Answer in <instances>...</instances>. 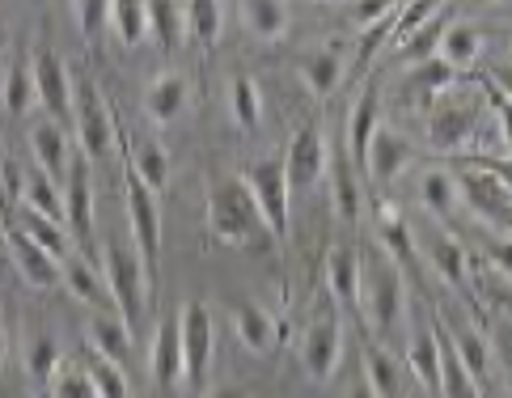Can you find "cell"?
Returning <instances> with one entry per match:
<instances>
[{
    "label": "cell",
    "instance_id": "ee69618b",
    "mask_svg": "<svg viewBox=\"0 0 512 398\" xmlns=\"http://www.w3.org/2000/svg\"><path fill=\"white\" fill-rule=\"evenodd\" d=\"M229 106H233L237 128H259V119H263V94H259V85H254L250 77H233Z\"/></svg>",
    "mask_w": 512,
    "mask_h": 398
},
{
    "label": "cell",
    "instance_id": "680465c9",
    "mask_svg": "<svg viewBox=\"0 0 512 398\" xmlns=\"http://www.w3.org/2000/svg\"><path fill=\"white\" fill-rule=\"evenodd\" d=\"M208 398H246L242 390H216V394H208Z\"/></svg>",
    "mask_w": 512,
    "mask_h": 398
},
{
    "label": "cell",
    "instance_id": "6125c7cd",
    "mask_svg": "<svg viewBox=\"0 0 512 398\" xmlns=\"http://www.w3.org/2000/svg\"><path fill=\"white\" fill-rule=\"evenodd\" d=\"M474 5H491V0H474Z\"/></svg>",
    "mask_w": 512,
    "mask_h": 398
},
{
    "label": "cell",
    "instance_id": "7bdbcfd3",
    "mask_svg": "<svg viewBox=\"0 0 512 398\" xmlns=\"http://www.w3.org/2000/svg\"><path fill=\"white\" fill-rule=\"evenodd\" d=\"M445 335H449V343H453L457 360H462V365H466V373H470L474 382L483 386V377H487V343L479 339V331H470V327H457V331H449V327H445Z\"/></svg>",
    "mask_w": 512,
    "mask_h": 398
},
{
    "label": "cell",
    "instance_id": "681fc988",
    "mask_svg": "<svg viewBox=\"0 0 512 398\" xmlns=\"http://www.w3.org/2000/svg\"><path fill=\"white\" fill-rule=\"evenodd\" d=\"M72 9H77V22H81L85 39H94V34L111 22V0H72Z\"/></svg>",
    "mask_w": 512,
    "mask_h": 398
},
{
    "label": "cell",
    "instance_id": "ba28073f",
    "mask_svg": "<svg viewBox=\"0 0 512 398\" xmlns=\"http://www.w3.org/2000/svg\"><path fill=\"white\" fill-rule=\"evenodd\" d=\"M123 195H127V225H132L136 255L144 263H157L161 250V199L153 187H144V178L127 170L123 174Z\"/></svg>",
    "mask_w": 512,
    "mask_h": 398
},
{
    "label": "cell",
    "instance_id": "8992f818",
    "mask_svg": "<svg viewBox=\"0 0 512 398\" xmlns=\"http://www.w3.org/2000/svg\"><path fill=\"white\" fill-rule=\"evenodd\" d=\"M453 178H457V199H462L479 221H487L491 229H500L512 238V191L500 183V178L479 170V166H466Z\"/></svg>",
    "mask_w": 512,
    "mask_h": 398
},
{
    "label": "cell",
    "instance_id": "4fadbf2b",
    "mask_svg": "<svg viewBox=\"0 0 512 398\" xmlns=\"http://www.w3.org/2000/svg\"><path fill=\"white\" fill-rule=\"evenodd\" d=\"M5 246H9L17 276H22L30 288H56V280L64 276V263L56 255H47L43 246H34L22 229H5Z\"/></svg>",
    "mask_w": 512,
    "mask_h": 398
},
{
    "label": "cell",
    "instance_id": "52a82bcc",
    "mask_svg": "<svg viewBox=\"0 0 512 398\" xmlns=\"http://www.w3.org/2000/svg\"><path fill=\"white\" fill-rule=\"evenodd\" d=\"M339 356H343V322L335 314V305L326 301L301 339V365L314 382H331L339 369Z\"/></svg>",
    "mask_w": 512,
    "mask_h": 398
},
{
    "label": "cell",
    "instance_id": "d590c367",
    "mask_svg": "<svg viewBox=\"0 0 512 398\" xmlns=\"http://www.w3.org/2000/svg\"><path fill=\"white\" fill-rule=\"evenodd\" d=\"M419 199H424V208L432 216L449 221V216L457 212V178L445 174V170H428L424 178H419Z\"/></svg>",
    "mask_w": 512,
    "mask_h": 398
},
{
    "label": "cell",
    "instance_id": "d6a6232c",
    "mask_svg": "<svg viewBox=\"0 0 512 398\" xmlns=\"http://www.w3.org/2000/svg\"><path fill=\"white\" fill-rule=\"evenodd\" d=\"M182 17H187L191 39L204 51H216V43H221V0H191Z\"/></svg>",
    "mask_w": 512,
    "mask_h": 398
},
{
    "label": "cell",
    "instance_id": "8fae6325",
    "mask_svg": "<svg viewBox=\"0 0 512 398\" xmlns=\"http://www.w3.org/2000/svg\"><path fill=\"white\" fill-rule=\"evenodd\" d=\"M178 339H182V365H187L191 382H204L208 360L216 348V327H212V310L204 301H187L178 314Z\"/></svg>",
    "mask_w": 512,
    "mask_h": 398
},
{
    "label": "cell",
    "instance_id": "6f0895ef",
    "mask_svg": "<svg viewBox=\"0 0 512 398\" xmlns=\"http://www.w3.org/2000/svg\"><path fill=\"white\" fill-rule=\"evenodd\" d=\"M347 398H377V394L369 390V382H364V386H356V390H352V394H347Z\"/></svg>",
    "mask_w": 512,
    "mask_h": 398
},
{
    "label": "cell",
    "instance_id": "5bb4252c",
    "mask_svg": "<svg viewBox=\"0 0 512 398\" xmlns=\"http://www.w3.org/2000/svg\"><path fill=\"white\" fill-rule=\"evenodd\" d=\"M64 221L72 238L89 242L94 233V187H89V161H72L64 178Z\"/></svg>",
    "mask_w": 512,
    "mask_h": 398
},
{
    "label": "cell",
    "instance_id": "f546056e",
    "mask_svg": "<svg viewBox=\"0 0 512 398\" xmlns=\"http://www.w3.org/2000/svg\"><path fill=\"white\" fill-rule=\"evenodd\" d=\"M479 51H483V39H479V30L466 26V22H453L445 30V39H441V51H436V60H445L449 68H470L474 60H479Z\"/></svg>",
    "mask_w": 512,
    "mask_h": 398
},
{
    "label": "cell",
    "instance_id": "c3c4849f",
    "mask_svg": "<svg viewBox=\"0 0 512 398\" xmlns=\"http://www.w3.org/2000/svg\"><path fill=\"white\" fill-rule=\"evenodd\" d=\"M56 360H60L56 339H34V343H30V352H26V369H30V377L47 382V377H56V369H60Z\"/></svg>",
    "mask_w": 512,
    "mask_h": 398
},
{
    "label": "cell",
    "instance_id": "91938a15",
    "mask_svg": "<svg viewBox=\"0 0 512 398\" xmlns=\"http://www.w3.org/2000/svg\"><path fill=\"white\" fill-rule=\"evenodd\" d=\"M5 348H9V335H5V322H0V360H5Z\"/></svg>",
    "mask_w": 512,
    "mask_h": 398
},
{
    "label": "cell",
    "instance_id": "ac0fdd59",
    "mask_svg": "<svg viewBox=\"0 0 512 398\" xmlns=\"http://www.w3.org/2000/svg\"><path fill=\"white\" fill-rule=\"evenodd\" d=\"M326 288L347 310H360V255L352 246L326 250Z\"/></svg>",
    "mask_w": 512,
    "mask_h": 398
},
{
    "label": "cell",
    "instance_id": "11a10c76",
    "mask_svg": "<svg viewBox=\"0 0 512 398\" xmlns=\"http://www.w3.org/2000/svg\"><path fill=\"white\" fill-rule=\"evenodd\" d=\"M487 259L496 263L504 276H512V238H496V242H487Z\"/></svg>",
    "mask_w": 512,
    "mask_h": 398
},
{
    "label": "cell",
    "instance_id": "1f68e13d",
    "mask_svg": "<svg viewBox=\"0 0 512 398\" xmlns=\"http://www.w3.org/2000/svg\"><path fill=\"white\" fill-rule=\"evenodd\" d=\"M381 250H386V259H394V267H415V242H411V229L402 225V216L394 208H381Z\"/></svg>",
    "mask_w": 512,
    "mask_h": 398
},
{
    "label": "cell",
    "instance_id": "f907efd6",
    "mask_svg": "<svg viewBox=\"0 0 512 398\" xmlns=\"http://www.w3.org/2000/svg\"><path fill=\"white\" fill-rule=\"evenodd\" d=\"M398 13V0H356V9H352V17H356V26H377V22H386V17H394Z\"/></svg>",
    "mask_w": 512,
    "mask_h": 398
},
{
    "label": "cell",
    "instance_id": "7dc6e473",
    "mask_svg": "<svg viewBox=\"0 0 512 398\" xmlns=\"http://www.w3.org/2000/svg\"><path fill=\"white\" fill-rule=\"evenodd\" d=\"M51 398H98V390L81 365H64L56 377H51Z\"/></svg>",
    "mask_w": 512,
    "mask_h": 398
},
{
    "label": "cell",
    "instance_id": "f6af8a7d",
    "mask_svg": "<svg viewBox=\"0 0 512 398\" xmlns=\"http://www.w3.org/2000/svg\"><path fill=\"white\" fill-rule=\"evenodd\" d=\"M369 390L377 394V398H398L402 394V382H398V365H394V356L381 348V343H373L369 348Z\"/></svg>",
    "mask_w": 512,
    "mask_h": 398
},
{
    "label": "cell",
    "instance_id": "b9f144b4",
    "mask_svg": "<svg viewBox=\"0 0 512 398\" xmlns=\"http://www.w3.org/2000/svg\"><path fill=\"white\" fill-rule=\"evenodd\" d=\"M64 284L72 288V297L85 301V305H111L106 301L111 297L106 280H98L94 271H89V263H81V259H64Z\"/></svg>",
    "mask_w": 512,
    "mask_h": 398
},
{
    "label": "cell",
    "instance_id": "2e32d148",
    "mask_svg": "<svg viewBox=\"0 0 512 398\" xmlns=\"http://www.w3.org/2000/svg\"><path fill=\"white\" fill-rule=\"evenodd\" d=\"M149 365H153V382L166 386V390H174L182 377H187V365H182V339H178V318H161L157 322Z\"/></svg>",
    "mask_w": 512,
    "mask_h": 398
},
{
    "label": "cell",
    "instance_id": "6da1fadb",
    "mask_svg": "<svg viewBox=\"0 0 512 398\" xmlns=\"http://www.w3.org/2000/svg\"><path fill=\"white\" fill-rule=\"evenodd\" d=\"M208 229L221 246H250L259 242V233H267V221L259 204H254L250 187L237 178H225L208 191Z\"/></svg>",
    "mask_w": 512,
    "mask_h": 398
},
{
    "label": "cell",
    "instance_id": "4dcf8cb0",
    "mask_svg": "<svg viewBox=\"0 0 512 398\" xmlns=\"http://www.w3.org/2000/svg\"><path fill=\"white\" fill-rule=\"evenodd\" d=\"M22 208L39 212V216H51V221H64V191L56 187V178H47L43 170H34L26 178V187H22Z\"/></svg>",
    "mask_w": 512,
    "mask_h": 398
},
{
    "label": "cell",
    "instance_id": "5b68a950",
    "mask_svg": "<svg viewBox=\"0 0 512 398\" xmlns=\"http://www.w3.org/2000/svg\"><path fill=\"white\" fill-rule=\"evenodd\" d=\"M242 183L250 187L254 204H259L271 238H288V212H292V187L284 161H259V166L242 170Z\"/></svg>",
    "mask_w": 512,
    "mask_h": 398
},
{
    "label": "cell",
    "instance_id": "ffe728a7",
    "mask_svg": "<svg viewBox=\"0 0 512 398\" xmlns=\"http://www.w3.org/2000/svg\"><path fill=\"white\" fill-rule=\"evenodd\" d=\"M326 174H331V199H335L339 221L356 225L360 221V208H364L360 183H356V161L347 157V153H331V161H326Z\"/></svg>",
    "mask_w": 512,
    "mask_h": 398
},
{
    "label": "cell",
    "instance_id": "bcb514c9",
    "mask_svg": "<svg viewBox=\"0 0 512 398\" xmlns=\"http://www.w3.org/2000/svg\"><path fill=\"white\" fill-rule=\"evenodd\" d=\"M441 13H445V0H407L402 13H394V47L402 39H411L415 30H424L432 17H441Z\"/></svg>",
    "mask_w": 512,
    "mask_h": 398
},
{
    "label": "cell",
    "instance_id": "83f0119b",
    "mask_svg": "<svg viewBox=\"0 0 512 398\" xmlns=\"http://www.w3.org/2000/svg\"><path fill=\"white\" fill-rule=\"evenodd\" d=\"M0 102H5L9 115H26L34 102H39V85H34V64L17 60L9 64L5 81H0Z\"/></svg>",
    "mask_w": 512,
    "mask_h": 398
},
{
    "label": "cell",
    "instance_id": "4316f807",
    "mask_svg": "<svg viewBox=\"0 0 512 398\" xmlns=\"http://www.w3.org/2000/svg\"><path fill=\"white\" fill-rule=\"evenodd\" d=\"M17 229H22L34 246H43L47 255H56L60 263L68 259V225L64 221H51V216H39V212L22 208L17 212Z\"/></svg>",
    "mask_w": 512,
    "mask_h": 398
},
{
    "label": "cell",
    "instance_id": "60d3db41",
    "mask_svg": "<svg viewBox=\"0 0 512 398\" xmlns=\"http://www.w3.org/2000/svg\"><path fill=\"white\" fill-rule=\"evenodd\" d=\"M424 250H428V263L436 267V276H441L445 284H453V288L466 284V255L453 238H428Z\"/></svg>",
    "mask_w": 512,
    "mask_h": 398
},
{
    "label": "cell",
    "instance_id": "3957f363",
    "mask_svg": "<svg viewBox=\"0 0 512 398\" xmlns=\"http://www.w3.org/2000/svg\"><path fill=\"white\" fill-rule=\"evenodd\" d=\"M360 301L369 310L373 331L394 335V327L402 322V271L394 267V259H360Z\"/></svg>",
    "mask_w": 512,
    "mask_h": 398
},
{
    "label": "cell",
    "instance_id": "7402d4cb",
    "mask_svg": "<svg viewBox=\"0 0 512 398\" xmlns=\"http://www.w3.org/2000/svg\"><path fill=\"white\" fill-rule=\"evenodd\" d=\"M30 144H34V161H39V170L47 174V178H68V166H72V157H68V140H64V132H60V123L56 119H47V123H39L34 128V136H30Z\"/></svg>",
    "mask_w": 512,
    "mask_h": 398
},
{
    "label": "cell",
    "instance_id": "7c38bea8",
    "mask_svg": "<svg viewBox=\"0 0 512 398\" xmlns=\"http://www.w3.org/2000/svg\"><path fill=\"white\" fill-rule=\"evenodd\" d=\"M34 85H39V106L51 119L56 123L72 119V89L77 85H72L68 68L56 51H39V56H34Z\"/></svg>",
    "mask_w": 512,
    "mask_h": 398
},
{
    "label": "cell",
    "instance_id": "9f6ffc18",
    "mask_svg": "<svg viewBox=\"0 0 512 398\" xmlns=\"http://www.w3.org/2000/svg\"><path fill=\"white\" fill-rule=\"evenodd\" d=\"M491 85H496L500 89V94L512 102V64H496V68H491V77H487Z\"/></svg>",
    "mask_w": 512,
    "mask_h": 398
},
{
    "label": "cell",
    "instance_id": "816d5d0a",
    "mask_svg": "<svg viewBox=\"0 0 512 398\" xmlns=\"http://www.w3.org/2000/svg\"><path fill=\"white\" fill-rule=\"evenodd\" d=\"M390 39H394V17H386V22H377V26L364 30V39H360V51H356V56H360V60H373V56H377V47H381V43H390Z\"/></svg>",
    "mask_w": 512,
    "mask_h": 398
},
{
    "label": "cell",
    "instance_id": "e575fe53",
    "mask_svg": "<svg viewBox=\"0 0 512 398\" xmlns=\"http://www.w3.org/2000/svg\"><path fill=\"white\" fill-rule=\"evenodd\" d=\"M127 170L140 174L144 187H153L161 195V191H166V183H170V153L161 149L157 140H144L140 149L132 153V161H127Z\"/></svg>",
    "mask_w": 512,
    "mask_h": 398
},
{
    "label": "cell",
    "instance_id": "db71d44e",
    "mask_svg": "<svg viewBox=\"0 0 512 398\" xmlns=\"http://www.w3.org/2000/svg\"><path fill=\"white\" fill-rule=\"evenodd\" d=\"M470 166H479V170H487V174H496L500 183L512 191V157H474Z\"/></svg>",
    "mask_w": 512,
    "mask_h": 398
},
{
    "label": "cell",
    "instance_id": "f35d334b",
    "mask_svg": "<svg viewBox=\"0 0 512 398\" xmlns=\"http://www.w3.org/2000/svg\"><path fill=\"white\" fill-rule=\"evenodd\" d=\"M407 365H411V373H415L428 390L441 386V343H436V331L415 335V339H411V348H407Z\"/></svg>",
    "mask_w": 512,
    "mask_h": 398
},
{
    "label": "cell",
    "instance_id": "836d02e7",
    "mask_svg": "<svg viewBox=\"0 0 512 398\" xmlns=\"http://www.w3.org/2000/svg\"><path fill=\"white\" fill-rule=\"evenodd\" d=\"M445 30H449V22L445 17H432V22L424 26V30H415L411 39H402L398 47H394V56L402 60V64H428V60H436V51H441V39H445Z\"/></svg>",
    "mask_w": 512,
    "mask_h": 398
},
{
    "label": "cell",
    "instance_id": "484cf974",
    "mask_svg": "<svg viewBox=\"0 0 512 398\" xmlns=\"http://www.w3.org/2000/svg\"><path fill=\"white\" fill-rule=\"evenodd\" d=\"M89 348L102 352L106 360H115V365H123L127 356H132V331L123 327L119 318H106V314H89Z\"/></svg>",
    "mask_w": 512,
    "mask_h": 398
},
{
    "label": "cell",
    "instance_id": "277c9868",
    "mask_svg": "<svg viewBox=\"0 0 512 398\" xmlns=\"http://www.w3.org/2000/svg\"><path fill=\"white\" fill-rule=\"evenodd\" d=\"M72 132H77L85 161H106L115 153V119L94 81H81L72 89Z\"/></svg>",
    "mask_w": 512,
    "mask_h": 398
},
{
    "label": "cell",
    "instance_id": "9c48e42d",
    "mask_svg": "<svg viewBox=\"0 0 512 398\" xmlns=\"http://www.w3.org/2000/svg\"><path fill=\"white\" fill-rule=\"evenodd\" d=\"M479 136V106L470 98H453V102H436L428 115V144L436 153H462L466 144Z\"/></svg>",
    "mask_w": 512,
    "mask_h": 398
},
{
    "label": "cell",
    "instance_id": "30bf717a",
    "mask_svg": "<svg viewBox=\"0 0 512 398\" xmlns=\"http://www.w3.org/2000/svg\"><path fill=\"white\" fill-rule=\"evenodd\" d=\"M326 161H331V144H326L318 123H305V128L292 136L288 153H284V170H288V187L292 191H309L326 178Z\"/></svg>",
    "mask_w": 512,
    "mask_h": 398
},
{
    "label": "cell",
    "instance_id": "cb8c5ba5",
    "mask_svg": "<svg viewBox=\"0 0 512 398\" xmlns=\"http://www.w3.org/2000/svg\"><path fill=\"white\" fill-rule=\"evenodd\" d=\"M233 331H237V339H242V348L254 352V356L276 348V322H271V314L263 310V305H237Z\"/></svg>",
    "mask_w": 512,
    "mask_h": 398
},
{
    "label": "cell",
    "instance_id": "f1b7e54d",
    "mask_svg": "<svg viewBox=\"0 0 512 398\" xmlns=\"http://www.w3.org/2000/svg\"><path fill=\"white\" fill-rule=\"evenodd\" d=\"M111 26L123 47H140L149 39V0H111Z\"/></svg>",
    "mask_w": 512,
    "mask_h": 398
},
{
    "label": "cell",
    "instance_id": "74e56055",
    "mask_svg": "<svg viewBox=\"0 0 512 398\" xmlns=\"http://www.w3.org/2000/svg\"><path fill=\"white\" fill-rule=\"evenodd\" d=\"M343 77V60L335 56V51H314V56H305L301 60V81L309 85V94H335V85Z\"/></svg>",
    "mask_w": 512,
    "mask_h": 398
},
{
    "label": "cell",
    "instance_id": "8d00e7d4",
    "mask_svg": "<svg viewBox=\"0 0 512 398\" xmlns=\"http://www.w3.org/2000/svg\"><path fill=\"white\" fill-rule=\"evenodd\" d=\"M149 34L166 51H174L182 43V34H187V17H182L178 0H149Z\"/></svg>",
    "mask_w": 512,
    "mask_h": 398
},
{
    "label": "cell",
    "instance_id": "44dd1931",
    "mask_svg": "<svg viewBox=\"0 0 512 398\" xmlns=\"http://www.w3.org/2000/svg\"><path fill=\"white\" fill-rule=\"evenodd\" d=\"M187 81L178 77V72H166V77H157L149 89H144V115L153 123H174L182 111H187Z\"/></svg>",
    "mask_w": 512,
    "mask_h": 398
},
{
    "label": "cell",
    "instance_id": "f5cc1de1",
    "mask_svg": "<svg viewBox=\"0 0 512 398\" xmlns=\"http://www.w3.org/2000/svg\"><path fill=\"white\" fill-rule=\"evenodd\" d=\"M483 94H487V102L496 106V115H500V132H504V140H508V149H512V102L500 94L491 81H483Z\"/></svg>",
    "mask_w": 512,
    "mask_h": 398
},
{
    "label": "cell",
    "instance_id": "603a6c76",
    "mask_svg": "<svg viewBox=\"0 0 512 398\" xmlns=\"http://www.w3.org/2000/svg\"><path fill=\"white\" fill-rule=\"evenodd\" d=\"M436 343H441V390L445 398H483V386L474 382V377L466 373V365L457 360V352H453V343H449V335H445V322H436Z\"/></svg>",
    "mask_w": 512,
    "mask_h": 398
},
{
    "label": "cell",
    "instance_id": "ab89813d",
    "mask_svg": "<svg viewBox=\"0 0 512 398\" xmlns=\"http://www.w3.org/2000/svg\"><path fill=\"white\" fill-rule=\"evenodd\" d=\"M81 369L89 373V382H94L98 398H132V386H127L123 369L115 365V360H106L102 352L89 348V356H85V365H81Z\"/></svg>",
    "mask_w": 512,
    "mask_h": 398
},
{
    "label": "cell",
    "instance_id": "7a4b0ae2",
    "mask_svg": "<svg viewBox=\"0 0 512 398\" xmlns=\"http://www.w3.org/2000/svg\"><path fill=\"white\" fill-rule=\"evenodd\" d=\"M102 280H106V288H111V305L119 310V322L136 335L140 318H144V301H149V263H144L136 250L106 246Z\"/></svg>",
    "mask_w": 512,
    "mask_h": 398
},
{
    "label": "cell",
    "instance_id": "e0dca14e",
    "mask_svg": "<svg viewBox=\"0 0 512 398\" xmlns=\"http://www.w3.org/2000/svg\"><path fill=\"white\" fill-rule=\"evenodd\" d=\"M381 128V102H377V85H364V94L352 106V119H347V157L364 170V157H369V144Z\"/></svg>",
    "mask_w": 512,
    "mask_h": 398
},
{
    "label": "cell",
    "instance_id": "94428289",
    "mask_svg": "<svg viewBox=\"0 0 512 398\" xmlns=\"http://www.w3.org/2000/svg\"><path fill=\"white\" fill-rule=\"evenodd\" d=\"M500 305H504V314L512 318V293H504V297H500Z\"/></svg>",
    "mask_w": 512,
    "mask_h": 398
},
{
    "label": "cell",
    "instance_id": "d6986e66",
    "mask_svg": "<svg viewBox=\"0 0 512 398\" xmlns=\"http://www.w3.org/2000/svg\"><path fill=\"white\" fill-rule=\"evenodd\" d=\"M457 81V68H449L445 60H428V64H415L402 94H407L411 106H436Z\"/></svg>",
    "mask_w": 512,
    "mask_h": 398
},
{
    "label": "cell",
    "instance_id": "d4e9b609",
    "mask_svg": "<svg viewBox=\"0 0 512 398\" xmlns=\"http://www.w3.org/2000/svg\"><path fill=\"white\" fill-rule=\"evenodd\" d=\"M237 9H242V26L254 34V39H280L288 30V5L284 0H237Z\"/></svg>",
    "mask_w": 512,
    "mask_h": 398
},
{
    "label": "cell",
    "instance_id": "9a60e30c",
    "mask_svg": "<svg viewBox=\"0 0 512 398\" xmlns=\"http://www.w3.org/2000/svg\"><path fill=\"white\" fill-rule=\"evenodd\" d=\"M407 166H411V144L402 140L398 132H381L377 128V136L369 144V157H364V174H369L377 187H390Z\"/></svg>",
    "mask_w": 512,
    "mask_h": 398
}]
</instances>
